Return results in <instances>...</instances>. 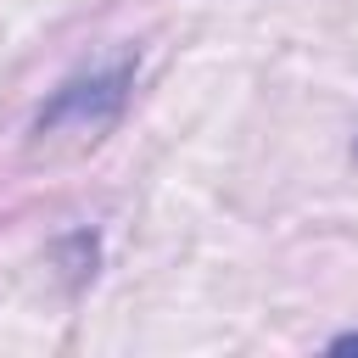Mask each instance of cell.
<instances>
[{"mask_svg":"<svg viewBox=\"0 0 358 358\" xmlns=\"http://www.w3.org/2000/svg\"><path fill=\"white\" fill-rule=\"evenodd\" d=\"M330 352H358V330H347V336H336V341H330Z\"/></svg>","mask_w":358,"mask_h":358,"instance_id":"2","label":"cell"},{"mask_svg":"<svg viewBox=\"0 0 358 358\" xmlns=\"http://www.w3.org/2000/svg\"><path fill=\"white\" fill-rule=\"evenodd\" d=\"M129 84H134V67H129V62L101 67V73H78V78H67V84L39 106L34 129H39V134H50V129L95 134V129L117 123V112H123V101H129Z\"/></svg>","mask_w":358,"mask_h":358,"instance_id":"1","label":"cell"}]
</instances>
